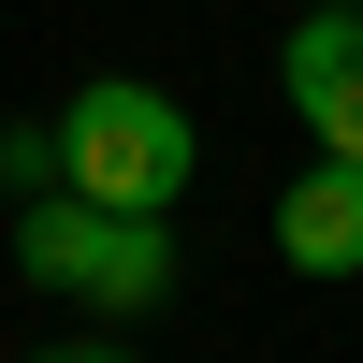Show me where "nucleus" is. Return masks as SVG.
Instances as JSON below:
<instances>
[{"label":"nucleus","mask_w":363,"mask_h":363,"mask_svg":"<svg viewBox=\"0 0 363 363\" xmlns=\"http://www.w3.org/2000/svg\"><path fill=\"white\" fill-rule=\"evenodd\" d=\"M189 174H203V145H189V102H174V87L102 73V87H73V102H58V189L116 203V218H174V189H189Z\"/></svg>","instance_id":"1"},{"label":"nucleus","mask_w":363,"mask_h":363,"mask_svg":"<svg viewBox=\"0 0 363 363\" xmlns=\"http://www.w3.org/2000/svg\"><path fill=\"white\" fill-rule=\"evenodd\" d=\"M15 262L44 291H73V306H102V320L174 306V218H102L87 189H29L15 203Z\"/></svg>","instance_id":"2"},{"label":"nucleus","mask_w":363,"mask_h":363,"mask_svg":"<svg viewBox=\"0 0 363 363\" xmlns=\"http://www.w3.org/2000/svg\"><path fill=\"white\" fill-rule=\"evenodd\" d=\"M277 87H291L320 160H363V15H306L291 58H277Z\"/></svg>","instance_id":"3"},{"label":"nucleus","mask_w":363,"mask_h":363,"mask_svg":"<svg viewBox=\"0 0 363 363\" xmlns=\"http://www.w3.org/2000/svg\"><path fill=\"white\" fill-rule=\"evenodd\" d=\"M277 262L291 277H363V160H306L277 189Z\"/></svg>","instance_id":"4"},{"label":"nucleus","mask_w":363,"mask_h":363,"mask_svg":"<svg viewBox=\"0 0 363 363\" xmlns=\"http://www.w3.org/2000/svg\"><path fill=\"white\" fill-rule=\"evenodd\" d=\"M0 189H15V203H29V189H58V116H29V131H0Z\"/></svg>","instance_id":"5"},{"label":"nucleus","mask_w":363,"mask_h":363,"mask_svg":"<svg viewBox=\"0 0 363 363\" xmlns=\"http://www.w3.org/2000/svg\"><path fill=\"white\" fill-rule=\"evenodd\" d=\"M29 363H131L116 335H73V349H29Z\"/></svg>","instance_id":"6"},{"label":"nucleus","mask_w":363,"mask_h":363,"mask_svg":"<svg viewBox=\"0 0 363 363\" xmlns=\"http://www.w3.org/2000/svg\"><path fill=\"white\" fill-rule=\"evenodd\" d=\"M306 15H363V0H306Z\"/></svg>","instance_id":"7"}]
</instances>
